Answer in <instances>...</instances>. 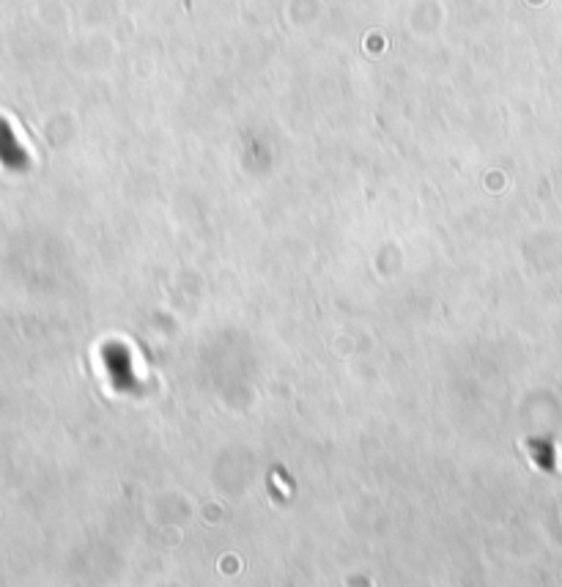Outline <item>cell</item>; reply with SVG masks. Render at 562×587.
I'll return each instance as SVG.
<instances>
[{"label":"cell","instance_id":"6da1fadb","mask_svg":"<svg viewBox=\"0 0 562 587\" xmlns=\"http://www.w3.org/2000/svg\"><path fill=\"white\" fill-rule=\"evenodd\" d=\"M0 162L8 168H25V154L19 151V146L11 140V135L0 127Z\"/></svg>","mask_w":562,"mask_h":587}]
</instances>
